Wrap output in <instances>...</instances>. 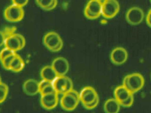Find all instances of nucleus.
Here are the masks:
<instances>
[{
  "mask_svg": "<svg viewBox=\"0 0 151 113\" xmlns=\"http://www.w3.org/2000/svg\"><path fill=\"white\" fill-rule=\"evenodd\" d=\"M52 83L55 91L58 94L63 95L73 89L72 81L66 76H58Z\"/></svg>",
  "mask_w": 151,
  "mask_h": 113,
  "instance_id": "obj_4",
  "label": "nucleus"
},
{
  "mask_svg": "<svg viewBox=\"0 0 151 113\" xmlns=\"http://www.w3.org/2000/svg\"><path fill=\"white\" fill-rule=\"evenodd\" d=\"M84 14L85 17L89 19H95L98 18L97 17H96L94 14H92L91 12H90L86 8H85L84 10Z\"/></svg>",
  "mask_w": 151,
  "mask_h": 113,
  "instance_id": "obj_29",
  "label": "nucleus"
},
{
  "mask_svg": "<svg viewBox=\"0 0 151 113\" xmlns=\"http://www.w3.org/2000/svg\"><path fill=\"white\" fill-rule=\"evenodd\" d=\"M40 76L42 80L52 82L58 76L51 65H46L42 68Z\"/></svg>",
  "mask_w": 151,
  "mask_h": 113,
  "instance_id": "obj_17",
  "label": "nucleus"
},
{
  "mask_svg": "<svg viewBox=\"0 0 151 113\" xmlns=\"http://www.w3.org/2000/svg\"><path fill=\"white\" fill-rule=\"evenodd\" d=\"M52 82H51L49 81H46L45 80H42L41 81L39 82V89H40V92L42 89H44V88L49 85V84H51Z\"/></svg>",
  "mask_w": 151,
  "mask_h": 113,
  "instance_id": "obj_30",
  "label": "nucleus"
},
{
  "mask_svg": "<svg viewBox=\"0 0 151 113\" xmlns=\"http://www.w3.org/2000/svg\"><path fill=\"white\" fill-rule=\"evenodd\" d=\"M145 83V81L142 74L133 73L124 77L122 85L134 94L141 90L144 86Z\"/></svg>",
  "mask_w": 151,
  "mask_h": 113,
  "instance_id": "obj_1",
  "label": "nucleus"
},
{
  "mask_svg": "<svg viewBox=\"0 0 151 113\" xmlns=\"http://www.w3.org/2000/svg\"><path fill=\"white\" fill-rule=\"evenodd\" d=\"M132 94L129 90L122 85L116 87L114 91V99L120 104L127 99Z\"/></svg>",
  "mask_w": 151,
  "mask_h": 113,
  "instance_id": "obj_13",
  "label": "nucleus"
},
{
  "mask_svg": "<svg viewBox=\"0 0 151 113\" xmlns=\"http://www.w3.org/2000/svg\"><path fill=\"white\" fill-rule=\"evenodd\" d=\"M15 53L16 52H13L12 50L5 47L0 52V61L1 62L5 58Z\"/></svg>",
  "mask_w": 151,
  "mask_h": 113,
  "instance_id": "obj_23",
  "label": "nucleus"
},
{
  "mask_svg": "<svg viewBox=\"0 0 151 113\" xmlns=\"http://www.w3.org/2000/svg\"><path fill=\"white\" fill-rule=\"evenodd\" d=\"M9 92V87L4 83H0V104L4 102Z\"/></svg>",
  "mask_w": 151,
  "mask_h": 113,
  "instance_id": "obj_19",
  "label": "nucleus"
},
{
  "mask_svg": "<svg viewBox=\"0 0 151 113\" xmlns=\"http://www.w3.org/2000/svg\"><path fill=\"white\" fill-rule=\"evenodd\" d=\"M99 102V97H98L92 103H91L89 104L83 106L85 109H87V110H92V109H95L96 107H97V106L98 105Z\"/></svg>",
  "mask_w": 151,
  "mask_h": 113,
  "instance_id": "obj_26",
  "label": "nucleus"
},
{
  "mask_svg": "<svg viewBox=\"0 0 151 113\" xmlns=\"http://www.w3.org/2000/svg\"><path fill=\"white\" fill-rule=\"evenodd\" d=\"M58 4V0H54L53 2L49 6L48 8L47 9L46 11H50L54 9L56 7Z\"/></svg>",
  "mask_w": 151,
  "mask_h": 113,
  "instance_id": "obj_31",
  "label": "nucleus"
},
{
  "mask_svg": "<svg viewBox=\"0 0 151 113\" xmlns=\"http://www.w3.org/2000/svg\"><path fill=\"white\" fill-rule=\"evenodd\" d=\"M134 102V94H132L127 99H126V100L121 103V106H122V107H126V108L130 107L133 105Z\"/></svg>",
  "mask_w": 151,
  "mask_h": 113,
  "instance_id": "obj_24",
  "label": "nucleus"
},
{
  "mask_svg": "<svg viewBox=\"0 0 151 113\" xmlns=\"http://www.w3.org/2000/svg\"><path fill=\"white\" fill-rule=\"evenodd\" d=\"M55 92V89H54V87H53L52 83H51V84L47 85L45 88H44V89H42L40 91V93L41 94V95L50 94V93Z\"/></svg>",
  "mask_w": 151,
  "mask_h": 113,
  "instance_id": "obj_25",
  "label": "nucleus"
},
{
  "mask_svg": "<svg viewBox=\"0 0 151 113\" xmlns=\"http://www.w3.org/2000/svg\"><path fill=\"white\" fill-rule=\"evenodd\" d=\"M99 1H105V0H99Z\"/></svg>",
  "mask_w": 151,
  "mask_h": 113,
  "instance_id": "obj_36",
  "label": "nucleus"
},
{
  "mask_svg": "<svg viewBox=\"0 0 151 113\" xmlns=\"http://www.w3.org/2000/svg\"><path fill=\"white\" fill-rule=\"evenodd\" d=\"M28 1L29 0H12V4L22 8L26 5Z\"/></svg>",
  "mask_w": 151,
  "mask_h": 113,
  "instance_id": "obj_27",
  "label": "nucleus"
},
{
  "mask_svg": "<svg viewBox=\"0 0 151 113\" xmlns=\"http://www.w3.org/2000/svg\"><path fill=\"white\" fill-rule=\"evenodd\" d=\"M16 36L18 38L19 40V42L20 43V46H21V49H23L24 48L26 45V40L25 39L24 37L22 35L20 34L16 33Z\"/></svg>",
  "mask_w": 151,
  "mask_h": 113,
  "instance_id": "obj_28",
  "label": "nucleus"
},
{
  "mask_svg": "<svg viewBox=\"0 0 151 113\" xmlns=\"http://www.w3.org/2000/svg\"><path fill=\"white\" fill-rule=\"evenodd\" d=\"M15 34L5 39L4 45L5 48H8L16 53L17 51L22 50V49L19 40Z\"/></svg>",
  "mask_w": 151,
  "mask_h": 113,
  "instance_id": "obj_16",
  "label": "nucleus"
},
{
  "mask_svg": "<svg viewBox=\"0 0 151 113\" xmlns=\"http://www.w3.org/2000/svg\"><path fill=\"white\" fill-rule=\"evenodd\" d=\"M120 107V104L114 98L107 99L104 106V111L106 113H119Z\"/></svg>",
  "mask_w": 151,
  "mask_h": 113,
  "instance_id": "obj_15",
  "label": "nucleus"
},
{
  "mask_svg": "<svg viewBox=\"0 0 151 113\" xmlns=\"http://www.w3.org/2000/svg\"><path fill=\"white\" fill-rule=\"evenodd\" d=\"M17 27L15 26L6 27L4 28L2 32L5 36V39L16 33Z\"/></svg>",
  "mask_w": 151,
  "mask_h": 113,
  "instance_id": "obj_21",
  "label": "nucleus"
},
{
  "mask_svg": "<svg viewBox=\"0 0 151 113\" xmlns=\"http://www.w3.org/2000/svg\"></svg>",
  "mask_w": 151,
  "mask_h": 113,
  "instance_id": "obj_37",
  "label": "nucleus"
},
{
  "mask_svg": "<svg viewBox=\"0 0 151 113\" xmlns=\"http://www.w3.org/2000/svg\"><path fill=\"white\" fill-rule=\"evenodd\" d=\"M44 46L53 52L60 51L63 47V41L59 34L55 32H50L44 35L43 39Z\"/></svg>",
  "mask_w": 151,
  "mask_h": 113,
  "instance_id": "obj_2",
  "label": "nucleus"
},
{
  "mask_svg": "<svg viewBox=\"0 0 151 113\" xmlns=\"http://www.w3.org/2000/svg\"><path fill=\"white\" fill-rule=\"evenodd\" d=\"M120 9L117 0H105L102 2V15L107 19L113 18L119 13Z\"/></svg>",
  "mask_w": 151,
  "mask_h": 113,
  "instance_id": "obj_6",
  "label": "nucleus"
},
{
  "mask_svg": "<svg viewBox=\"0 0 151 113\" xmlns=\"http://www.w3.org/2000/svg\"><path fill=\"white\" fill-rule=\"evenodd\" d=\"M101 24H106L107 23V21L105 19H102L101 21Z\"/></svg>",
  "mask_w": 151,
  "mask_h": 113,
  "instance_id": "obj_34",
  "label": "nucleus"
},
{
  "mask_svg": "<svg viewBox=\"0 0 151 113\" xmlns=\"http://www.w3.org/2000/svg\"><path fill=\"white\" fill-rule=\"evenodd\" d=\"M59 101L58 94L56 92L41 95L40 104L42 107L47 110H51L57 106Z\"/></svg>",
  "mask_w": 151,
  "mask_h": 113,
  "instance_id": "obj_11",
  "label": "nucleus"
},
{
  "mask_svg": "<svg viewBox=\"0 0 151 113\" xmlns=\"http://www.w3.org/2000/svg\"><path fill=\"white\" fill-rule=\"evenodd\" d=\"M146 22L147 24L151 27V9L149 10L146 17Z\"/></svg>",
  "mask_w": 151,
  "mask_h": 113,
  "instance_id": "obj_33",
  "label": "nucleus"
},
{
  "mask_svg": "<svg viewBox=\"0 0 151 113\" xmlns=\"http://www.w3.org/2000/svg\"><path fill=\"white\" fill-rule=\"evenodd\" d=\"M4 16L7 21L12 23H17L24 18V11L22 7L12 4L5 9Z\"/></svg>",
  "mask_w": 151,
  "mask_h": 113,
  "instance_id": "obj_5",
  "label": "nucleus"
},
{
  "mask_svg": "<svg viewBox=\"0 0 151 113\" xmlns=\"http://www.w3.org/2000/svg\"><path fill=\"white\" fill-rule=\"evenodd\" d=\"M144 18L143 10L138 7L130 8L126 13V18L127 21L132 25L140 24L143 21Z\"/></svg>",
  "mask_w": 151,
  "mask_h": 113,
  "instance_id": "obj_7",
  "label": "nucleus"
},
{
  "mask_svg": "<svg viewBox=\"0 0 151 113\" xmlns=\"http://www.w3.org/2000/svg\"><path fill=\"white\" fill-rule=\"evenodd\" d=\"M1 82V76H0V83Z\"/></svg>",
  "mask_w": 151,
  "mask_h": 113,
  "instance_id": "obj_35",
  "label": "nucleus"
},
{
  "mask_svg": "<svg viewBox=\"0 0 151 113\" xmlns=\"http://www.w3.org/2000/svg\"><path fill=\"white\" fill-rule=\"evenodd\" d=\"M80 102V93L73 89L63 95L60 105L64 110L71 112L75 110Z\"/></svg>",
  "mask_w": 151,
  "mask_h": 113,
  "instance_id": "obj_3",
  "label": "nucleus"
},
{
  "mask_svg": "<svg viewBox=\"0 0 151 113\" xmlns=\"http://www.w3.org/2000/svg\"><path fill=\"white\" fill-rule=\"evenodd\" d=\"M37 4L43 10H46L54 0H35Z\"/></svg>",
  "mask_w": 151,
  "mask_h": 113,
  "instance_id": "obj_22",
  "label": "nucleus"
},
{
  "mask_svg": "<svg viewBox=\"0 0 151 113\" xmlns=\"http://www.w3.org/2000/svg\"><path fill=\"white\" fill-rule=\"evenodd\" d=\"M24 66L25 63L23 59L17 54L11 64L9 70L18 73L22 71Z\"/></svg>",
  "mask_w": 151,
  "mask_h": 113,
  "instance_id": "obj_18",
  "label": "nucleus"
},
{
  "mask_svg": "<svg viewBox=\"0 0 151 113\" xmlns=\"http://www.w3.org/2000/svg\"><path fill=\"white\" fill-rule=\"evenodd\" d=\"M102 2L99 0H90L85 8L99 18L102 15Z\"/></svg>",
  "mask_w": 151,
  "mask_h": 113,
  "instance_id": "obj_14",
  "label": "nucleus"
},
{
  "mask_svg": "<svg viewBox=\"0 0 151 113\" xmlns=\"http://www.w3.org/2000/svg\"><path fill=\"white\" fill-rule=\"evenodd\" d=\"M128 54L127 51L122 47H117L112 50L110 54V59L114 65H120L124 64L127 60Z\"/></svg>",
  "mask_w": 151,
  "mask_h": 113,
  "instance_id": "obj_9",
  "label": "nucleus"
},
{
  "mask_svg": "<svg viewBox=\"0 0 151 113\" xmlns=\"http://www.w3.org/2000/svg\"><path fill=\"white\" fill-rule=\"evenodd\" d=\"M5 41V36H4L2 31H0V47L4 45Z\"/></svg>",
  "mask_w": 151,
  "mask_h": 113,
  "instance_id": "obj_32",
  "label": "nucleus"
},
{
  "mask_svg": "<svg viewBox=\"0 0 151 113\" xmlns=\"http://www.w3.org/2000/svg\"><path fill=\"white\" fill-rule=\"evenodd\" d=\"M16 54H17V53H15L9 56L4 59L1 62L4 68H5V69H7V70H9L10 66L11 64L13 59L15 58Z\"/></svg>",
  "mask_w": 151,
  "mask_h": 113,
  "instance_id": "obj_20",
  "label": "nucleus"
},
{
  "mask_svg": "<svg viewBox=\"0 0 151 113\" xmlns=\"http://www.w3.org/2000/svg\"><path fill=\"white\" fill-rule=\"evenodd\" d=\"M23 89L24 92L28 96H35L40 93L39 82L35 79H28L23 84Z\"/></svg>",
  "mask_w": 151,
  "mask_h": 113,
  "instance_id": "obj_12",
  "label": "nucleus"
},
{
  "mask_svg": "<svg viewBox=\"0 0 151 113\" xmlns=\"http://www.w3.org/2000/svg\"><path fill=\"white\" fill-rule=\"evenodd\" d=\"M99 97L97 92L91 86H86L82 89L80 93V102L83 105L89 104Z\"/></svg>",
  "mask_w": 151,
  "mask_h": 113,
  "instance_id": "obj_8",
  "label": "nucleus"
},
{
  "mask_svg": "<svg viewBox=\"0 0 151 113\" xmlns=\"http://www.w3.org/2000/svg\"><path fill=\"white\" fill-rule=\"evenodd\" d=\"M51 65L59 76H65L70 69L68 60L63 57L55 58L52 61Z\"/></svg>",
  "mask_w": 151,
  "mask_h": 113,
  "instance_id": "obj_10",
  "label": "nucleus"
}]
</instances>
